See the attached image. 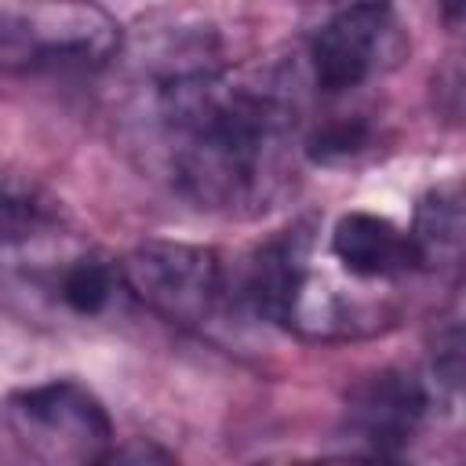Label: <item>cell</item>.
I'll use <instances>...</instances> for the list:
<instances>
[{"label": "cell", "instance_id": "6da1fadb", "mask_svg": "<svg viewBox=\"0 0 466 466\" xmlns=\"http://www.w3.org/2000/svg\"><path fill=\"white\" fill-rule=\"evenodd\" d=\"M284 66L222 69L208 51L153 80L149 124L178 197L200 211L251 218L295 178L299 91Z\"/></svg>", "mask_w": 466, "mask_h": 466}, {"label": "cell", "instance_id": "7a4b0ae2", "mask_svg": "<svg viewBox=\"0 0 466 466\" xmlns=\"http://www.w3.org/2000/svg\"><path fill=\"white\" fill-rule=\"evenodd\" d=\"M127 299L120 262L58 233L55 218L0 237V302L33 324H95Z\"/></svg>", "mask_w": 466, "mask_h": 466}, {"label": "cell", "instance_id": "3957f363", "mask_svg": "<svg viewBox=\"0 0 466 466\" xmlns=\"http://www.w3.org/2000/svg\"><path fill=\"white\" fill-rule=\"evenodd\" d=\"M120 25L95 0H18L0 7V95L76 80L120 55Z\"/></svg>", "mask_w": 466, "mask_h": 466}, {"label": "cell", "instance_id": "277c9868", "mask_svg": "<svg viewBox=\"0 0 466 466\" xmlns=\"http://www.w3.org/2000/svg\"><path fill=\"white\" fill-rule=\"evenodd\" d=\"M120 269L131 299L178 328L204 331L240 306L237 269L204 244L146 240L120 258Z\"/></svg>", "mask_w": 466, "mask_h": 466}, {"label": "cell", "instance_id": "5b68a950", "mask_svg": "<svg viewBox=\"0 0 466 466\" xmlns=\"http://www.w3.org/2000/svg\"><path fill=\"white\" fill-rule=\"evenodd\" d=\"M11 441L40 462H109L116 430L106 404L76 379H47L22 386L4 400Z\"/></svg>", "mask_w": 466, "mask_h": 466}, {"label": "cell", "instance_id": "8992f818", "mask_svg": "<svg viewBox=\"0 0 466 466\" xmlns=\"http://www.w3.org/2000/svg\"><path fill=\"white\" fill-rule=\"evenodd\" d=\"M408 40L390 0H353L339 7L309 40V76L324 95H350L390 73Z\"/></svg>", "mask_w": 466, "mask_h": 466}, {"label": "cell", "instance_id": "52a82bcc", "mask_svg": "<svg viewBox=\"0 0 466 466\" xmlns=\"http://www.w3.org/2000/svg\"><path fill=\"white\" fill-rule=\"evenodd\" d=\"M433 386L430 379L390 368L371 379H364L342 415V444L350 455L368 459H397L408 451V444L419 437L430 408H433Z\"/></svg>", "mask_w": 466, "mask_h": 466}, {"label": "cell", "instance_id": "ba28073f", "mask_svg": "<svg viewBox=\"0 0 466 466\" xmlns=\"http://www.w3.org/2000/svg\"><path fill=\"white\" fill-rule=\"evenodd\" d=\"M328 258L339 273L360 288L397 284L419 269L408 229L375 215V211H346L328 229Z\"/></svg>", "mask_w": 466, "mask_h": 466}, {"label": "cell", "instance_id": "9c48e42d", "mask_svg": "<svg viewBox=\"0 0 466 466\" xmlns=\"http://www.w3.org/2000/svg\"><path fill=\"white\" fill-rule=\"evenodd\" d=\"M408 240H411L419 269H444V266L459 262V251H462V200H459L455 182L433 186L415 204Z\"/></svg>", "mask_w": 466, "mask_h": 466}, {"label": "cell", "instance_id": "30bf717a", "mask_svg": "<svg viewBox=\"0 0 466 466\" xmlns=\"http://www.w3.org/2000/svg\"><path fill=\"white\" fill-rule=\"evenodd\" d=\"M40 222H51L47 208L40 200H33L29 193L0 182V237H15V233H25Z\"/></svg>", "mask_w": 466, "mask_h": 466}]
</instances>
